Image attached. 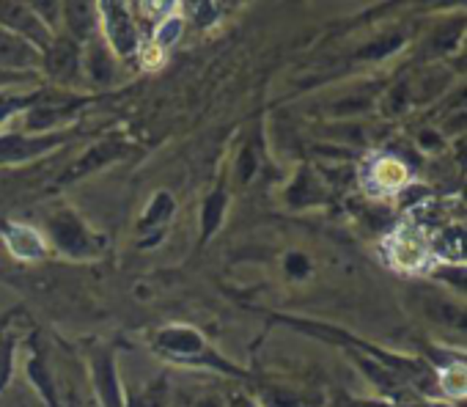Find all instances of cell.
Returning a JSON list of instances; mask_svg holds the SVG:
<instances>
[{
    "label": "cell",
    "mask_w": 467,
    "mask_h": 407,
    "mask_svg": "<svg viewBox=\"0 0 467 407\" xmlns=\"http://www.w3.org/2000/svg\"><path fill=\"white\" fill-rule=\"evenodd\" d=\"M467 34V6L437 12L420 26L412 47V67L418 64H451Z\"/></svg>",
    "instance_id": "6da1fadb"
},
{
    "label": "cell",
    "mask_w": 467,
    "mask_h": 407,
    "mask_svg": "<svg viewBox=\"0 0 467 407\" xmlns=\"http://www.w3.org/2000/svg\"><path fill=\"white\" fill-rule=\"evenodd\" d=\"M410 308L415 317L437 333L451 339H467V300L451 295L434 281H415L410 287Z\"/></svg>",
    "instance_id": "7a4b0ae2"
},
{
    "label": "cell",
    "mask_w": 467,
    "mask_h": 407,
    "mask_svg": "<svg viewBox=\"0 0 467 407\" xmlns=\"http://www.w3.org/2000/svg\"><path fill=\"white\" fill-rule=\"evenodd\" d=\"M154 350L162 352L165 358H173L187 366H203V369H217L225 374H243L237 366H231L217 350L209 347V341L190 325H168L160 328L154 336Z\"/></svg>",
    "instance_id": "3957f363"
},
{
    "label": "cell",
    "mask_w": 467,
    "mask_h": 407,
    "mask_svg": "<svg viewBox=\"0 0 467 407\" xmlns=\"http://www.w3.org/2000/svg\"><path fill=\"white\" fill-rule=\"evenodd\" d=\"M47 245H53L61 256L75 259V262H91L99 259L105 251L102 235L91 229L75 210L61 207L47 218Z\"/></svg>",
    "instance_id": "277c9868"
},
{
    "label": "cell",
    "mask_w": 467,
    "mask_h": 407,
    "mask_svg": "<svg viewBox=\"0 0 467 407\" xmlns=\"http://www.w3.org/2000/svg\"><path fill=\"white\" fill-rule=\"evenodd\" d=\"M42 78H47L56 89L78 91L86 86L83 75V45L56 34L53 45L42 53Z\"/></svg>",
    "instance_id": "5b68a950"
},
{
    "label": "cell",
    "mask_w": 467,
    "mask_h": 407,
    "mask_svg": "<svg viewBox=\"0 0 467 407\" xmlns=\"http://www.w3.org/2000/svg\"><path fill=\"white\" fill-rule=\"evenodd\" d=\"M97 12H99V37L108 45V50L119 61L138 56L140 34H138L135 12L124 4H97Z\"/></svg>",
    "instance_id": "8992f818"
},
{
    "label": "cell",
    "mask_w": 467,
    "mask_h": 407,
    "mask_svg": "<svg viewBox=\"0 0 467 407\" xmlns=\"http://www.w3.org/2000/svg\"><path fill=\"white\" fill-rule=\"evenodd\" d=\"M407 80V91H410V102L412 110H431L453 86L456 80V69L451 64H418L410 72H404Z\"/></svg>",
    "instance_id": "52a82bcc"
},
{
    "label": "cell",
    "mask_w": 467,
    "mask_h": 407,
    "mask_svg": "<svg viewBox=\"0 0 467 407\" xmlns=\"http://www.w3.org/2000/svg\"><path fill=\"white\" fill-rule=\"evenodd\" d=\"M69 141V135L61 132H4L0 130V165H20L28 160H36L42 154H50L61 149Z\"/></svg>",
    "instance_id": "ba28073f"
},
{
    "label": "cell",
    "mask_w": 467,
    "mask_h": 407,
    "mask_svg": "<svg viewBox=\"0 0 467 407\" xmlns=\"http://www.w3.org/2000/svg\"><path fill=\"white\" fill-rule=\"evenodd\" d=\"M0 28L26 39L39 53H45L56 39V34L42 23L31 4H0Z\"/></svg>",
    "instance_id": "9c48e42d"
},
{
    "label": "cell",
    "mask_w": 467,
    "mask_h": 407,
    "mask_svg": "<svg viewBox=\"0 0 467 407\" xmlns=\"http://www.w3.org/2000/svg\"><path fill=\"white\" fill-rule=\"evenodd\" d=\"M0 69L42 78V53L26 39L0 28Z\"/></svg>",
    "instance_id": "30bf717a"
},
{
    "label": "cell",
    "mask_w": 467,
    "mask_h": 407,
    "mask_svg": "<svg viewBox=\"0 0 467 407\" xmlns=\"http://www.w3.org/2000/svg\"><path fill=\"white\" fill-rule=\"evenodd\" d=\"M127 154H130V146H127L121 138L99 141L97 146H91L88 151H83V154L72 162V168H67L64 182H78V179H83V176H88V173H94V171L110 165V162H116V160H124Z\"/></svg>",
    "instance_id": "8fae6325"
},
{
    "label": "cell",
    "mask_w": 467,
    "mask_h": 407,
    "mask_svg": "<svg viewBox=\"0 0 467 407\" xmlns=\"http://www.w3.org/2000/svg\"><path fill=\"white\" fill-rule=\"evenodd\" d=\"M0 237H4V245L9 248V254L20 262H36L47 256V237L42 232H36L34 226H23V224H6L0 229Z\"/></svg>",
    "instance_id": "7c38bea8"
},
{
    "label": "cell",
    "mask_w": 467,
    "mask_h": 407,
    "mask_svg": "<svg viewBox=\"0 0 467 407\" xmlns=\"http://www.w3.org/2000/svg\"><path fill=\"white\" fill-rule=\"evenodd\" d=\"M91 380H94V391H97L102 407H127L116 358L110 352H97L91 358Z\"/></svg>",
    "instance_id": "4fadbf2b"
},
{
    "label": "cell",
    "mask_w": 467,
    "mask_h": 407,
    "mask_svg": "<svg viewBox=\"0 0 467 407\" xmlns=\"http://www.w3.org/2000/svg\"><path fill=\"white\" fill-rule=\"evenodd\" d=\"M116 56L108 50V45L102 42V37H94L91 42L83 45V75H86V83L97 86V89H105L113 83L116 78Z\"/></svg>",
    "instance_id": "5bb4252c"
},
{
    "label": "cell",
    "mask_w": 467,
    "mask_h": 407,
    "mask_svg": "<svg viewBox=\"0 0 467 407\" xmlns=\"http://www.w3.org/2000/svg\"><path fill=\"white\" fill-rule=\"evenodd\" d=\"M61 23L64 37L86 45L99 37V12L91 4H61Z\"/></svg>",
    "instance_id": "9a60e30c"
},
{
    "label": "cell",
    "mask_w": 467,
    "mask_h": 407,
    "mask_svg": "<svg viewBox=\"0 0 467 407\" xmlns=\"http://www.w3.org/2000/svg\"><path fill=\"white\" fill-rule=\"evenodd\" d=\"M325 399L314 391L289 388V385H267L262 391L259 407H322Z\"/></svg>",
    "instance_id": "2e32d148"
},
{
    "label": "cell",
    "mask_w": 467,
    "mask_h": 407,
    "mask_svg": "<svg viewBox=\"0 0 467 407\" xmlns=\"http://www.w3.org/2000/svg\"><path fill=\"white\" fill-rule=\"evenodd\" d=\"M407 42H412V37H407L404 31L379 34L377 39H371L368 45H363V50L358 53V58H363V61H385V58L401 53L407 47Z\"/></svg>",
    "instance_id": "e0dca14e"
},
{
    "label": "cell",
    "mask_w": 467,
    "mask_h": 407,
    "mask_svg": "<svg viewBox=\"0 0 467 407\" xmlns=\"http://www.w3.org/2000/svg\"><path fill=\"white\" fill-rule=\"evenodd\" d=\"M371 179H374V184L382 187V190H399V187H404V184L410 182V168H407L404 160L388 154V157H382V160L374 162Z\"/></svg>",
    "instance_id": "ac0fdd59"
},
{
    "label": "cell",
    "mask_w": 467,
    "mask_h": 407,
    "mask_svg": "<svg viewBox=\"0 0 467 407\" xmlns=\"http://www.w3.org/2000/svg\"><path fill=\"white\" fill-rule=\"evenodd\" d=\"M173 215V195L160 190L151 201H149V207L140 218V232H157L162 229Z\"/></svg>",
    "instance_id": "d6986e66"
},
{
    "label": "cell",
    "mask_w": 467,
    "mask_h": 407,
    "mask_svg": "<svg viewBox=\"0 0 467 407\" xmlns=\"http://www.w3.org/2000/svg\"><path fill=\"white\" fill-rule=\"evenodd\" d=\"M429 281L440 284L451 295L467 300V265H437L429 273Z\"/></svg>",
    "instance_id": "ffe728a7"
},
{
    "label": "cell",
    "mask_w": 467,
    "mask_h": 407,
    "mask_svg": "<svg viewBox=\"0 0 467 407\" xmlns=\"http://www.w3.org/2000/svg\"><path fill=\"white\" fill-rule=\"evenodd\" d=\"M225 207H228V193H225L223 187L206 195L203 207H201V224H203V235H201V237H203V240H209V237L217 232V226L223 224Z\"/></svg>",
    "instance_id": "44dd1931"
},
{
    "label": "cell",
    "mask_w": 467,
    "mask_h": 407,
    "mask_svg": "<svg viewBox=\"0 0 467 407\" xmlns=\"http://www.w3.org/2000/svg\"><path fill=\"white\" fill-rule=\"evenodd\" d=\"M157 28H154V37H151V45L157 47V50H171L179 39H182V34H184V17L179 15V12H171L168 17H162L160 23H154Z\"/></svg>",
    "instance_id": "7402d4cb"
},
{
    "label": "cell",
    "mask_w": 467,
    "mask_h": 407,
    "mask_svg": "<svg viewBox=\"0 0 467 407\" xmlns=\"http://www.w3.org/2000/svg\"><path fill=\"white\" fill-rule=\"evenodd\" d=\"M434 116H448V113H467V75H456L453 86L448 94L431 108Z\"/></svg>",
    "instance_id": "603a6c76"
},
{
    "label": "cell",
    "mask_w": 467,
    "mask_h": 407,
    "mask_svg": "<svg viewBox=\"0 0 467 407\" xmlns=\"http://www.w3.org/2000/svg\"><path fill=\"white\" fill-rule=\"evenodd\" d=\"M39 89V75H23V72H6L0 69V91H26Z\"/></svg>",
    "instance_id": "cb8c5ba5"
},
{
    "label": "cell",
    "mask_w": 467,
    "mask_h": 407,
    "mask_svg": "<svg viewBox=\"0 0 467 407\" xmlns=\"http://www.w3.org/2000/svg\"><path fill=\"white\" fill-rule=\"evenodd\" d=\"M284 270H286L289 278H297V281L300 278H308L311 276V259L306 254H300V251H292L284 259Z\"/></svg>",
    "instance_id": "d4e9b609"
},
{
    "label": "cell",
    "mask_w": 467,
    "mask_h": 407,
    "mask_svg": "<svg viewBox=\"0 0 467 407\" xmlns=\"http://www.w3.org/2000/svg\"><path fill=\"white\" fill-rule=\"evenodd\" d=\"M187 15H190V20H192L198 28H201V26H203V28H209V26L217 20L220 9H217L214 4H201V6L195 4V6H190V9H187Z\"/></svg>",
    "instance_id": "484cf974"
},
{
    "label": "cell",
    "mask_w": 467,
    "mask_h": 407,
    "mask_svg": "<svg viewBox=\"0 0 467 407\" xmlns=\"http://www.w3.org/2000/svg\"><path fill=\"white\" fill-rule=\"evenodd\" d=\"M451 67L456 69V75H467V34H464V42H462L456 58L451 61Z\"/></svg>",
    "instance_id": "4316f807"
},
{
    "label": "cell",
    "mask_w": 467,
    "mask_h": 407,
    "mask_svg": "<svg viewBox=\"0 0 467 407\" xmlns=\"http://www.w3.org/2000/svg\"><path fill=\"white\" fill-rule=\"evenodd\" d=\"M228 407H259V402L251 399V396H243V393H234L228 399Z\"/></svg>",
    "instance_id": "83f0119b"
},
{
    "label": "cell",
    "mask_w": 467,
    "mask_h": 407,
    "mask_svg": "<svg viewBox=\"0 0 467 407\" xmlns=\"http://www.w3.org/2000/svg\"><path fill=\"white\" fill-rule=\"evenodd\" d=\"M195 407H228V402H223L220 396H203Z\"/></svg>",
    "instance_id": "f1b7e54d"
},
{
    "label": "cell",
    "mask_w": 467,
    "mask_h": 407,
    "mask_svg": "<svg viewBox=\"0 0 467 407\" xmlns=\"http://www.w3.org/2000/svg\"><path fill=\"white\" fill-rule=\"evenodd\" d=\"M459 195H462V201L467 204V176H464V182H462V187H459Z\"/></svg>",
    "instance_id": "f546056e"
}]
</instances>
